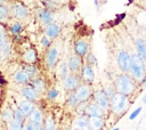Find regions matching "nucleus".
I'll list each match as a JSON object with an SVG mask.
<instances>
[{
  "instance_id": "nucleus-1",
  "label": "nucleus",
  "mask_w": 146,
  "mask_h": 130,
  "mask_svg": "<svg viewBox=\"0 0 146 130\" xmlns=\"http://www.w3.org/2000/svg\"><path fill=\"white\" fill-rule=\"evenodd\" d=\"M113 86H114L116 92L129 97L130 95H132L135 92L136 87H137V83L129 75V73H120L114 79Z\"/></svg>"
},
{
  "instance_id": "nucleus-2",
  "label": "nucleus",
  "mask_w": 146,
  "mask_h": 130,
  "mask_svg": "<svg viewBox=\"0 0 146 130\" xmlns=\"http://www.w3.org/2000/svg\"><path fill=\"white\" fill-rule=\"evenodd\" d=\"M129 75L138 84L141 81V79L146 75V66H145V63L139 58V56L137 54H131L130 55Z\"/></svg>"
},
{
  "instance_id": "nucleus-3",
  "label": "nucleus",
  "mask_w": 146,
  "mask_h": 130,
  "mask_svg": "<svg viewBox=\"0 0 146 130\" xmlns=\"http://www.w3.org/2000/svg\"><path fill=\"white\" fill-rule=\"evenodd\" d=\"M129 97L121 95L119 92H115L114 96L110 99V111L114 114V115H122L127 108L129 107Z\"/></svg>"
},
{
  "instance_id": "nucleus-4",
  "label": "nucleus",
  "mask_w": 146,
  "mask_h": 130,
  "mask_svg": "<svg viewBox=\"0 0 146 130\" xmlns=\"http://www.w3.org/2000/svg\"><path fill=\"white\" fill-rule=\"evenodd\" d=\"M9 11H10V16L14 17L15 19L19 21V22L27 19L29 16H30V10H29V8H27L25 5H23L22 2H18V1L13 2V3L10 5Z\"/></svg>"
},
{
  "instance_id": "nucleus-5",
  "label": "nucleus",
  "mask_w": 146,
  "mask_h": 130,
  "mask_svg": "<svg viewBox=\"0 0 146 130\" xmlns=\"http://www.w3.org/2000/svg\"><path fill=\"white\" fill-rule=\"evenodd\" d=\"M74 95H75V97H76L79 103H87L88 100H90L92 98V95H94L91 84L81 82L80 86L74 91Z\"/></svg>"
},
{
  "instance_id": "nucleus-6",
  "label": "nucleus",
  "mask_w": 146,
  "mask_h": 130,
  "mask_svg": "<svg viewBox=\"0 0 146 130\" xmlns=\"http://www.w3.org/2000/svg\"><path fill=\"white\" fill-rule=\"evenodd\" d=\"M92 100L104 111H110V97L106 95L105 90L103 88L96 90L92 95Z\"/></svg>"
},
{
  "instance_id": "nucleus-7",
  "label": "nucleus",
  "mask_w": 146,
  "mask_h": 130,
  "mask_svg": "<svg viewBox=\"0 0 146 130\" xmlns=\"http://www.w3.org/2000/svg\"><path fill=\"white\" fill-rule=\"evenodd\" d=\"M116 62L121 73H129L130 68V54L127 50H119L116 54Z\"/></svg>"
},
{
  "instance_id": "nucleus-8",
  "label": "nucleus",
  "mask_w": 146,
  "mask_h": 130,
  "mask_svg": "<svg viewBox=\"0 0 146 130\" xmlns=\"http://www.w3.org/2000/svg\"><path fill=\"white\" fill-rule=\"evenodd\" d=\"M81 79H80V74H68L64 80H63V87L65 89V91L67 92H74L76 90V88L80 86L81 83Z\"/></svg>"
},
{
  "instance_id": "nucleus-9",
  "label": "nucleus",
  "mask_w": 146,
  "mask_h": 130,
  "mask_svg": "<svg viewBox=\"0 0 146 130\" xmlns=\"http://www.w3.org/2000/svg\"><path fill=\"white\" fill-rule=\"evenodd\" d=\"M82 65H83V60L81 57H79L76 55H72L68 57L67 67H68V71L71 74H80Z\"/></svg>"
},
{
  "instance_id": "nucleus-10",
  "label": "nucleus",
  "mask_w": 146,
  "mask_h": 130,
  "mask_svg": "<svg viewBox=\"0 0 146 130\" xmlns=\"http://www.w3.org/2000/svg\"><path fill=\"white\" fill-rule=\"evenodd\" d=\"M10 42H9V38L5 31V29L2 27V30L0 31V56L2 57H8L10 55Z\"/></svg>"
},
{
  "instance_id": "nucleus-11",
  "label": "nucleus",
  "mask_w": 146,
  "mask_h": 130,
  "mask_svg": "<svg viewBox=\"0 0 146 130\" xmlns=\"http://www.w3.org/2000/svg\"><path fill=\"white\" fill-rule=\"evenodd\" d=\"M80 79L83 83H88V84H91L94 81H95V71H94V67L87 65L83 63L82 65V68H81V72H80Z\"/></svg>"
},
{
  "instance_id": "nucleus-12",
  "label": "nucleus",
  "mask_w": 146,
  "mask_h": 130,
  "mask_svg": "<svg viewBox=\"0 0 146 130\" xmlns=\"http://www.w3.org/2000/svg\"><path fill=\"white\" fill-rule=\"evenodd\" d=\"M73 50H74V55L79 56V57H84L90 50H89V43L86 41V40H82V39H78L75 42H74V46H73Z\"/></svg>"
},
{
  "instance_id": "nucleus-13",
  "label": "nucleus",
  "mask_w": 146,
  "mask_h": 130,
  "mask_svg": "<svg viewBox=\"0 0 146 130\" xmlns=\"http://www.w3.org/2000/svg\"><path fill=\"white\" fill-rule=\"evenodd\" d=\"M36 17H38V21L40 22V24L46 26V25L52 23L54 14H52L51 10H49L47 8H41L36 11Z\"/></svg>"
},
{
  "instance_id": "nucleus-14",
  "label": "nucleus",
  "mask_w": 146,
  "mask_h": 130,
  "mask_svg": "<svg viewBox=\"0 0 146 130\" xmlns=\"http://www.w3.org/2000/svg\"><path fill=\"white\" fill-rule=\"evenodd\" d=\"M21 94L25 98V100H29V101H32V103H35L40 97L39 94L34 90V88L32 86H30V84H25L21 89Z\"/></svg>"
},
{
  "instance_id": "nucleus-15",
  "label": "nucleus",
  "mask_w": 146,
  "mask_h": 130,
  "mask_svg": "<svg viewBox=\"0 0 146 130\" xmlns=\"http://www.w3.org/2000/svg\"><path fill=\"white\" fill-rule=\"evenodd\" d=\"M57 56H58V51L55 47H50L48 48L47 52H46V57H44V62H46V66L51 70L54 68L56 60H57Z\"/></svg>"
},
{
  "instance_id": "nucleus-16",
  "label": "nucleus",
  "mask_w": 146,
  "mask_h": 130,
  "mask_svg": "<svg viewBox=\"0 0 146 130\" xmlns=\"http://www.w3.org/2000/svg\"><path fill=\"white\" fill-rule=\"evenodd\" d=\"M104 113L105 112L94 100L87 104L86 111H84V114L88 115V116H103L104 117Z\"/></svg>"
},
{
  "instance_id": "nucleus-17",
  "label": "nucleus",
  "mask_w": 146,
  "mask_h": 130,
  "mask_svg": "<svg viewBox=\"0 0 146 130\" xmlns=\"http://www.w3.org/2000/svg\"><path fill=\"white\" fill-rule=\"evenodd\" d=\"M43 32H44V35L51 40V39H55V38L58 36V34L60 32V27H59V25L57 23L52 22V23H50V24L44 26Z\"/></svg>"
},
{
  "instance_id": "nucleus-18",
  "label": "nucleus",
  "mask_w": 146,
  "mask_h": 130,
  "mask_svg": "<svg viewBox=\"0 0 146 130\" xmlns=\"http://www.w3.org/2000/svg\"><path fill=\"white\" fill-rule=\"evenodd\" d=\"M89 130H103L105 127V119L103 116H89Z\"/></svg>"
},
{
  "instance_id": "nucleus-19",
  "label": "nucleus",
  "mask_w": 146,
  "mask_h": 130,
  "mask_svg": "<svg viewBox=\"0 0 146 130\" xmlns=\"http://www.w3.org/2000/svg\"><path fill=\"white\" fill-rule=\"evenodd\" d=\"M22 60L24 64H35L38 62V54L34 48L26 49L22 55Z\"/></svg>"
},
{
  "instance_id": "nucleus-20",
  "label": "nucleus",
  "mask_w": 146,
  "mask_h": 130,
  "mask_svg": "<svg viewBox=\"0 0 146 130\" xmlns=\"http://www.w3.org/2000/svg\"><path fill=\"white\" fill-rule=\"evenodd\" d=\"M29 84L32 86V87L34 88V90H35L39 95L46 92V90H47V84H46L44 80H43L42 78H40V76H36V78L31 79V81L29 82Z\"/></svg>"
},
{
  "instance_id": "nucleus-21",
  "label": "nucleus",
  "mask_w": 146,
  "mask_h": 130,
  "mask_svg": "<svg viewBox=\"0 0 146 130\" xmlns=\"http://www.w3.org/2000/svg\"><path fill=\"white\" fill-rule=\"evenodd\" d=\"M135 47H136V50H137V55L139 56V58L146 63V41L141 38H138L136 41H135Z\"/></svg>"
},
{
  "instance_id": "nucleus-22",
  "label": "nucleus",
  "mask_w": 146,
  "mask_h": 130,
  "mask_svg": "<svg viewBox=\"0 0 146 130\" xmlns=\"http://www.w3.org/2000/svg\"><path fill=\"white\" fill-rule=\"evenodd\" d=\"M89 116L86 114L78 115L76 119L74 120V127L78 130H89Z\"/></svg>"
},
{
  "instance_id": "nucleus-23",
  "label": "nucleus",
  "mask_w": 146,
  "mask_h": 130,
  "mask_svg": "<svg viewBox=\"0 0 146 130\" xmlns=\"http://www.w3.org/2000/svg\"><path fill=\"white\" fill-rule=\"evenodd\" d=\"M27 120H29L30 122H33V123L43 124V120H44L43 112H42L40 108L34 107V109H33V111L30 113V115L27 116Z\"/></svg>"
},
{
  "instance_id": "nucleus-24",
  "label": "nucleus",
  "mask_w": 146,
  "mask_h": 130,
  "mask_svg": "<svg viewBox=\"0 0 146 130\" xmlns=\"http://www.w3.org/2000/svg\"><path fill=\"white\" fill-rule=\"evenodd\" d=\"M14 81L16 82V83H18V84H29V82L31 81V78L21 68V70H18L15 74H14Z\"/></svg>"
},
{
  "instance_id": "nucleus-25",
  "label": "nucleus",
  "mask_w": 146,
  "mask_h": 130,
  "mask_svg": "<svg viewBox=\"0 0 146 130\" xmlns=\"http://www.w3.org/2000/svg\"><path fill=\"white\" fill-rule=\"evenodd\" d=\"M34 103H32V101H29V100H23V101H21L19 103V106H18V108L24 113V115L27 117L29 115H30V113L34 109Z\"/></svg>"
},
{
  "instance_id": "nucleus-26",
  "label": "nucleus",
  "mask_w": 146,
  "mask_h": 130,
  "mask_svg": "<svg viewBox=\"0 0 146 130\" xmlns=\"http://www.w3.org/2000/svg\"><path fill=\"white\" fill-rule=\"evenodd\" d=\"M23 23L22 22H19V21H15V22H13L10 25H9V33L11 34V35H14V36H17V35H19L21 33H22V31H23Z\"/></svg>"
},
{
  "instance_id": "nucleus-27",
  "label": "nucleus",
  "mask_w": 146,
  "mask_h": 130,
  "mask_svg": "<svg viewBox=\"0 0 146 130\" xmlns=\"http://www.w3.org/2000/svg\"><path fill=\"white\" fill-rule=\"evenodd\" d=\"M22 70H23L31 79L36 78V76H38V73H39V70H38V67H36L34 64H23Z\"/></svg>"
},
{
  "instance_id": "nucleus-28",
  "label": "nucleus",
  "mask_w": 146,
  "mask_h": 130,
  "mask_svg": "<svg viewBox=\"0 0 146 130\" xmlns=\"http://www.w3.org/2000/svg\"><path fill=\"white\" fill-rule=\"evenodd\" d=\"M68 74H70V71H68V67H67V63L63 62V63L58 66V68H57V76H58L59 80L63 81Z\"/></svg>"
},
{
  "instance_id": "nucleus-29",
  "label": "nucleus",
  "mask_w": 146,
  "mask_h": 130,
  "mask_svg": "<svg viewBox=\"0 0 146 130\" xmlns=\"http://www.w3.org/2000/svg\"><path fill=\"white\" fill-rule=\"evenodd\" d=\"M66 104H67V106H70L71 108H74V109L78 107V105H79L80 103L78 101V99H76L74 92H67V96H66Z\"/></svg>"
},
{
  "instance_id": "nucleus-30",
  "label": "nucleus",
  "mask_w": 146,
  "mask_h": 130,
  "mask_svg": "<svg viewBox=\"0 0 146 130\" xmlns=\"http://www.w3.org/2000/svg\"><path fill=\"white\" fill-rule=\"evenodd\" d=\"M42 125H43V128L46 130H55V128H56V121H55L54 116L52 115H48L43 120V124Z\"/></svg>"
},
{
  "instance_id": "nucleus-31",
  "label": "nucleus",
  "mask_w": 146,
  "mask_h": 130,
  "mask_svg": "<svg viewBox=\"0 0 146 130\" xmlns=\"http://www.w3.org/2000/svg\"><path fill=\"white\" fill-rule=\"evenodd\" d=\"M13 117H14L15 121L21 122V123H25V121H26V119H27V117L24 115V113H23L18 107L13 111Z\"/></svg>"
},
{
  "instance_id": "nucleus-32",
  "label": "nucleus",
  "mask_w": 146,
  "mask_h": 130,
  "mask_svg": "<svg viewBox=\"0 0 146 130\" xmlns=\"http://www.w3.org/2000/svg\"><path fill=\"white\" fill-rule=\"evenodd\" d=\"M10 16L9 7L7 5H0V22H6Z\"/></svg>"
},
{
  "instance_id": "nucleus-33",
  "label": "nucleus",
  "mask_w": 146,
  "mask_h": 130,
  "mask_svg": "<svg viewBox=\"0 0 146 130\" xmlns=\"http://www.w3.org/2000/svg\"><path fill=\"white\" fill-rule=\"evenodd\" d=\"M1 119H2V121L7 122V123H10L14 120V117H13V109L9 108V107L5 108L1 112Z\"/></svg>"
},
{
  "instance_id": "nucleus-34",
  "label": "nucleus",
  "mask_w": 146,
  "mask_h": 130,
  "mask_svg": "<svg viewBox=\"0 0 146 130\" xmlns=\"http://www.w3.org/2000/svg\"><path fill=\"white\" fill-rule=\"evenodd\" d=\"M84 64H87V65H89V66H91V67H94V66L97 65V58H96V56H95L91 51H89V52L84 56Z\"/></svg>"
},
{
  "instance_id": "nucleus-35",
  "label": "nucleus",
  "mask_w": 146,
  "mask_h": 130,
  "mask_svg": "<svg viewBox=\"0 0 146 130\" xmlns=\"http://www.w3.org/2000/svg\"><path fill=\"white\" fill-rule=\"evenodd\" d=\"M41 128H42V124L33 123V122H30L29 120L25 121L24 123V130H40Z\"/></svg>"
},
{
  "instance_id": "nucleus-36",
  "label": "nucleus",
  "mask_w": 146,
  "mask_h": 130,
  "mask_svg": "<svg viewBox=\"0 0 146 130\" xmlns=\"http://www.w3.org/2000/svg\"><path fill=\"white\" fill-rule=\"evenodd\" d=\"M58 95H59V92H58V90H57L56 88H50V89L47 91V98H48L49 100H55Z\"/></svg>"
},
{
  "instance_id": "nucleus-37",
  "label": "nucleus",
  "mask_w": 146,
  "mask_h": 130,
  "mask_svg": "<svg viewBox=\"0 0 146 130\" xmlns=\"http://www.w3.org/2000/svg\"><path fill=\"white\" fill-rule=\"evenodd\" d=\"M9 128H10V130H24V123H21V122L13 120L9 123Z\"/></svg>"
},
{
  "instance_id": "nucleus-38",
  "label": "nucleus",
  "mask_w": 146,
  "mask_h": 130,
  "mask_svg": "<svg viewBox=\"0 0 146 130\" xmlns=\"http://www.w3.org/2000/svg\"><path fill=\"white\" fill-rule=\"evenodd\" d=\"M40 44L43 47V48H46V49H48V48H50V44H51V41H50V39L49 38H47L46 35H43L41 39H40Z\"/></svg>"
},
{
  "instance_id": "nucleus-39",
  "label": "nucleus",
  "mask_w": 146,
  "mask_h": 130,
  "mask_svg": "<svg viewBox=\"0 0 146 130\" xmlns=\"http://www.w3.org/2000/svg\"><path fill=\"white\" fill-rule=\"evenodd\" d=\"M104 90H105L106 95L110 97V99H111V98L114 96V94L116 92V90H115V88H114V86H113V84H110V86H107V87H106Z\"/></svg>"
},
{
  "instance_id": "nucleus-40",
  "label": "nucleus",
  "mask_w": 146,
  "mask_h": 130,
  "mask_svg": "<svg viewBox=\"0 0 146 130\" xmlns=\"http://www.w3.org/2000/svg\"><path fill=\"white\" fill-rule=\"evenodd\" d=\"M42 2H43V5H44V8L49 9V10H51V9H55V8H57L56 3H55V2L52 1V0H42Z\"/></svg>"
},
{
  "instance_id": "nucleus-41",
  "label": "nucleus",
  "mask_w": 146,
  "mask_h": 130,
  "mask_svg": "<svg viewBox=\"0 0 146 130\" xmlns=\"http://www.w3.org/2000/svg\"><path fill=\"white\" fill-rule=\"evenodd\" d=\"M141 109H143V107H141V106L137 107V108H136V109H135V111H133V112H132V113L129 115V120H135V119H136V117L139 115V113L141 112Z\"/></svg>"
},
{
  "instance_id": "nucleus-42",
  "label": "nucleus",
  "mask_w": 146,
  "mask_h": 130,
  "mask_svg": "<svg viewBox=\"0 0 146 130\" xmlns=\"http://www.w3.org/2000/svg\"><path fill=\"white\" fill-rule=\"evenodd\" d=\"M139 84H140V86H146V75L141 79V81L139 82Z\"/></svg>"
},
{
  "instance_id": "nucleus-43",
  "label": "nucleus",
  "mask_w": 146,
  "mask_h": 130,
  "mask_svg": "<svg viewBox=\"0 0 146 130\" xmlns=\"http://www.w3.org/2000/svg\"><path fill=\"white\" fill-rule=\"evenodd\" d=\"M94 2H95V6H96L97 10H99V2H98V0H94Z\"/></svg>"
},
{
  "instance_id": "nucleus-44",
  "label": "nucleus",
  "mask_w": 146,
  "mask_h": 130,
  "mask_svg": "<svg viewBox=\"0 0 146 130\" xmlns=\"http://www.w3.org/2000/svg\"><path fill=\"white\" fill-rule=\"evenodd\" d=\"M112 130H120V128H117V127H116V128H113Z\"/></svg>"
},
{
  "instance_id": "nucleus-45",
  "label": "nucleus",
  "mask_w": 146,
  "mask_h": 130,
  "mask_svg": "<svg viewBox=\"0 0 146 130\" xmlns=\"http://www.w3.org/2000/svg\"><path fill=\"white\" fill-rule=\"evenodd\" d=\"M40 130H46V129H44V128H43V125H42V128H41Z\"/></svg>"
},
{
  "instance_id": "nucleus-46",
  "label": "nucleus",
  "mask_w": 146,
  "mask_h": 130,
  "mask_svg": "<svg viewBox=\"0 0 146 130\" xmlns=\"http://www.w3.org/2000/svg\"><path fill=\"white\" fill-rule=\"evenodd\" d=\"M1 30H2V26H1V25H0V31H1Z\"/></svg>"
},
{
  "instance_id": "nucleus-47",
  "label": "nucleus",
  "mask_w": 146,
  "mask_h": 130,
  "mask_svg": "<svg viewBox=\"0 0 146 130\" xmlns=\"http://www.w3.org/2000/svg\"><path fill=\"white\" fill-rule=\"evenodd\" d=\"M145 41H146V40H145Z\"/></svg>"
}]
</instances>
